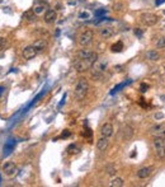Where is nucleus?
<instances>
[{"label":"nucleus","mask_w":165,"mask_h":187,"mask_svg":"<svg viewBox=\"0 0 165 187\" xmlns=\"http://www.w3.org/2000/svg\"><path fill=\"white\" fill-rule=\"evenodd\" d=\"M164 14H165V9H164Z\"/></svg>","instance_id":"4c0bfd02"},{"label":"nucleus","mask_w":165,"mask_h":187,"mask_svg":"<svg viewBox=\"0 0 165 187\" xmlns=\"http://www.w3.org/2000/svg\"><path fill=\"white\" fill-rule=\"evenodd\" d=\"M0 182H2V176H0Z\"/></svg>","instance_id":"e433bc0d"},{"label":"nucleus","mask_w":165,"mask_h":187,"mask_svg":"<svg viewBox=\"0 0 165 187\" xmlns=\"http://www.w3.org/2000/svg\"><path fill=\"white\" fill-rule=\"evenodd\" d=\"M111 185L112 187H122L125 185V182H123V179H122L121 177H116V178H113L112 181H111Z\"/></svg>","instance_id":"4be33fe9"},{"label":"nucleus","mask_w":165,"mask_h":187,"mask_svg":"<svg viewBox=\"0 0 165 187\" xmlns=\"http://www.w3.org/2000/svg\"><path fill=\"white\" fill-rule=\"evenodd\" d=\"M23 17H24V18H27L28 21H34V13H33V10H30V11H27V13H24Z\"/></svg>","instance_id":"a878e982"},{"label":"nucleus","mask_w":165,"mask_h":187,"mask_svg":"<svg viewBox=\"0 0 165 187\" xmlns=\"http://www.w3.org/2000/svg\"><path fill=\"white\" fill-rule=\"evenodd\" d=\"M155 117H156V118H161V117H163V115H161V113H156V116H155Z\"/></svg>","instance_id":"c9c22d12"},{"label":"nucleus","mask_w":165,"mask_h":187,"mask_svg":"<svg viewBox=\"0 0 165 187\" xmlns=\"http://www.w3.org/2000/svg\"><path fill=\"white\" fill-rule=\"evenodd\" d=\"M65 98H66V94H64L62 99H61V102H60V104H59V108H61V106H62V104L65 103Z\"/></svg>","instance_id":"473e14b6"},{"label":"nucleus","mask_w":165,"mask_h":187,"mask_svg":"<svg viewBox=\"0 0 165 187\" xmlns=\"http://www.w3.org/2000/svg\"><path fill=\"white\" fill-rule=\"evenodd\" d=\"M149 89V85L148 84H141V92H146Z\"/></svg>","instance_id":"2f4dec72"},{"label":"nucleus","mask_w":165,"mask_h":187,"mask_svg":"<svg viewBox=\"0 0 165 187\" xmlns=\"http://www.w3.org/2000/svg\"><path fill=\"white\" fill-rule=\"evenodd\" d=\"M140 19H141V22L145 24V26L152 27L159 22V17L156 14H152V13H144V14H141V17H140Z\"/></svg>","instance_id":"39448f33"},{"label":"nucleus","mask_w":165,"mask_h":187,"mask_svg":"<svg viewBox=\"0 0 165 187\" xmlns=\"http://www.w3.org/2000/svg\"><path fill=\"white\" fill-rule=\"evenodd\" d=\"M33 13L36 15H40V14H43L46 13V11L48 10V4L45 3V2H38V3H36L34 4V7H33Z\"/></svg>","instance_id":"1a4fd4ad"},{"label":"nucleus","mask_w":165,"mask_h":187,"mask_svg":"<svg viewBox=\"0 0 165 187\" xmlns=\"http://www.w3.org/2000/svg\"><path fill=\"white\" fill-rule=\"evenodd\" d=\"M5 47H7V40L4 37H0V51H3Z\"/></svg>","instance_id":"cd10ccee"},{"label":"nucleus","mask_w":165,"mask_h":187,"mask_svg":"<svg viewBox=\"0 0 165 187\" xmlns=\"http://www.w3.org/2000/svg\"><path fill=\"white\" fill-rule=\"evenodd\" d=\"M133 33H135L137 37H141L144 34V31L141 28H135V29H133Z\"/></svg>","instance_id":"c85d7f7f"},{"label":"nucleus","mask_w":165,"mask_h":187,"mask_svg":"<svg viewBox=\"0 0 165 187\" xmlns=\"http://www.w3.org/2000/svg\"><path fill=\"white\" fill-rule=\"evenodd\" d=\"M71 135V133L69 131V130H65V131L61 134V138H64V139H66V138H69V136Z\"/></svg>","instance_id":"7c9ffc66"},{"label":"nucleus","mask_w":165,"mask_h":187,"mask_svg":"<svg viewBox=\"0 0 165 187\" xmlns=\"http://www.w3.org/2000/svg\"><path fill=\"white\" fill-rule=\"evenodd\" d=\"M146 57H148L150 61H157L160 59V54H159L156 50H150V51L146 52Z\"/></svg>","instance_id":"a211bd4d"},{"label":"nucleus","mask_w":165,"mask_h":187,"mask_svg":"<svg viewBox=\"0 0 165 187\" xmlns=\"http://www.w3.org/2000/svg\"><path fill=\"white\" fill-rule=\"evenodd\" d=\"M4 92H5V88H4V87L0 85V97H2V96L4 94Z\"/></svg>","instance_id":"72a5a7b5"},{"label":"nucleus","mask_w":165,"mask_h":187,"mask_svg":"<svg viewBox=\"0 0 165 187\" xmlns=\"http://www.w3.org/2000/svg\"><path fill=\"white\" fill-rule=\"evenodd\" d=\"M151 133L155 136L165 139V123H160V125H156V126L151 127Z\"/></svg>","instance_id":"9b49d317"},{"label":"nucleus","mask_w":165,"mask_h":187,"mask_svg":"<svg viewBox=\"0 0 165 187\" xmlns=\"http://www.w3.org/2000/svg\"><path fill=\"white\" fill-rule=\"evenodd\" d=\"M88 92H89V83H88V80L85 78H80L78 80V83L75 85V89H74L75 98L78 99V101H81V99H84L85 97H87Z\"/></svg>","instance_id":"f03ea898"},{"label":"nucleus","mask_w":165,"mask_h":187,"mask_svg":"<svg viewBox=\"0 0 165 187\" xmlns=\"http://www.w3.org/2000/svg\"><path fill=\"white\" fill-rule=\"evenodd\" d=\"M122 134H123V138L126 140L131 139L133 135V129L131 126H128V125H126V126H123V129H122Z\"/></svg>","instance_id":"6ab92c4d"},{"label":"nucleus","mask_w":165,"mask_h":187,"mask_svg":"<svg viewBox=\"0 0 165 187\" xmlns=\"http://www.w3.org/2000/svg\"><path fill=\"white\" fill-rule=\"evenodd\" d=\"M154 146H155V152L156 155L160 159H165V139L155 136L154 139Z\"/></svg>","instance_id":"7ed1b4c3"},{"label":"nucleus","mask_w":165,"mask_h":187,"mask_svg":"<svg viewBox=\"0 0 165 187\" xmlns=\"http://www.w3.org/2000/svg\"><path fill=\"white\" fill-rule=\"evenodd\" d=\"M130 83H131V80H128V82H127V83H121V84H118V85H116V87H114V88L112 89V92H111V94H114V93H117V92H118V90H119L121 88H123V87H125V85H127V84H130Z\"/></svg>","instance_id":"b1692460"},{"label":"nucleus","mask_w":165,"mask_h":187,"mask_svg":"<svg viewBox=\"0 0 165 187\" xmlns=\"http://www.w3.org/2000/svg\"><path fill=\"white\" fill-rule=\"evenodd\" d=\"M111 50H112V52H121L122 50H123V42H122V41L116 42L114 45L111 47Z\"/></svg>","instance_id":"5701e85b"},{"label":"nucleus","mask_w":165,"mask_h":187,"mask_svg":"<svg viewBox=\"0 0 165 187\" xmlns=\"http://www.w3.org/2000/svg\"><path fill=\"white\" fill-rule=\"evenodd\" d=\"M91 74H93V77L94 78H100L102 75H103V73L106 71V69H107V61H102V62H99V61H95L94 62V65L91 66Z\"/></svg>","instance_id":"20e7f679"},{"label":"nucleus","mask_w":165,"mask_h":187,"mask_svg":"<svg viewBox=\"0 0 165 187\" xmlns=\"http://www.w3.org/2000/svg\"><path fill=\"white\" fill-rule=\"evenodd\" d=\"M93 54H94L93 51H90V50H88V48H84V50H80V51H79L78 56L80 59H87V57H90Z\"/></svg>","instance_id":"aec40b11"},{"label":"nucleus","mask_w":165,"mask_h":187,"mask_svg":"<svg viewBox=\"0 0 165 187\" xmlns=\"http://www.w3.org/2000/svg\"><path fill=\"white\" fill-rule=\"evenodd\" d=\"M93 31H84L83 33H80V36H79V43H80V46H88L90 45L91 42H93Z\"/></svg>","instance_id":"423d86ee"},{"label":"nucleus","mask_w":165,"mask_h":187,"mask_svg":"<svg viewBox=\"0 0 165 187\" xmlns=\"http://www.w3.org/2000/svg\"><path fill=\"white\" fill-rule=\"evenodd\" d=\"M38 55V51H37V48H36L33 45H30V46H27L26 48H23V51H22V56L26 60H30V59H33L36 57V56Z\"/></svg>","instance_id":"0eeeda50"},{"label":"nucleus","mask_w":165,"mask_h":187,"mask_svg":"<svg viewBox=\"0 0 165 187\" xmlns=\"http://www.w3.org/2000/svg\"><path fill=\"white\" fill-rule=\"evenodd\" d=\"M108 145H109V140L106 136H102V138L98 139V141H97V148L99 152H106Z\"/></svg>","instance_id":"f8f14e48"},{"label":"nucleus","mask_w":165,"mask_h":187,"mask_svg":"<svg viewBox=\"0 0 165 187\" xmlns=\"http://www.w3.org/2000/svg\"><path fill=\"white\" fill-rule=\"evenodd\" d=\"M33 46L37 48L38 52H42V51H45V50L47 48V42H46V40H37L33 43Z\"/></svg>","instance_id":"f3484780"},{"label":"nucleus","mask_w":165,"mask_h":187,"mask_svg":"<svg viewBox=\"0 0 165 187\" xmlns=\"http://www.w3.org/2000/svg\"><path fill=\"white\" fill-rule=\"evenodd\" d=\"M151 168L150 167H142V168H140V169L137 171V177L138 178H141V179H145V178H148L150 174H151Z\"/></svg>","instance_id":"2eb2a0df"},{"label":"nucleus","mask_w":165,"mask_h":187,"mask_svg":"<svg viewBox=\"0 0 165 187\" xmlns=\"http://www.w3.org/2000/svg\"><path fill=\"white\" fill-rule=\"evenodd\" d=\"M97 60H98V55L94 52L93 55L90 56V57H87V59H80V57H79L74 62V67L76 69V71H79V73L87 71V70H89L90 67L94 65V62Z\"/></svg>","instance_id":"f257e3e1"},{"label":"nucleus","mask_w":165,"mask_h":187,"mask_svg":"<svg viewBox=\"0 0 165 187\" xmlns=\"http://www.w3.org/2000/svg\"><path fill=\"white\" fill-rule=\"evenodd\" d=\"M79 18H81V19H88V18H89V13H88V11H83V13L79 14Z\"/></svg>","instance_id":"c756f323"},{"label":"nucleus","mask_w":165,"mask_h":187,"mask_svg":"<svg viewBox=\"0 0 165 187\" xmlns=\"http://www.w3.org/2000/svg\"><path fill=\"white\" fill-rule=\"evenodd\" d=\"M163 3H165V0H156V5H160Z\"/></svg>","instance_id":"f704fd0d"},{"label":"nucleus","mask_w":165,"mask_h":187,"mask_svg":"<svg viewBox=\"0 0 165 187\" xmlns=\"http://www.w3.org/2000/svg\"><path fill=\"white\" fill-rule=\"evenodd\" d=\"M15 144H17L15 139H8L7 141H5V144L3 146V157H8V155H10L14 146H15Z\"/></svg>","instance_id":"6e6552de"},{"label":"nucleus","mask_w":165,"mask_h":187,"mask_svg":"<svg viewBox=\"0 0 165 187\" xmlns=\"http://www.w3.org/2000/svg\"><path fill=\"white\" fill-rule=\"evenodd\" d=\"M107 13V10L106 9H98L97 11H95V13H94V15L97 17V18H100L102 15H104Z\"/></svg>","instance_id":"bb28decb"},{"label":"nucleus","mask_w":165,"mask_h":187,"mask_svg":"<svg viewBox=\"0 0 165 187\" xmlns=\"http://www.w3.org/2000/svg\"><path fill=\"white\" fill-rule=\"evenodd\" d=\"M99 33L102 37H104V38H108V37H111L114 34V28L112 27H103L99 29Z\"/></svg>","instance_id":"dca6fc26"},{"label":"nucleus","mask_w":165,"mask_h":187,"mask_svg":"<svg viewBox=\"0 0 165 187\" xmlns=\"http://www.w3.org/2000/svg\"><path fill=\"white\" fill-rule=\"evenodd\" d=\"M80 152H81L80 146H78L76 144H70L68 146V153L69 154H78V153H80Z\"/></svg>","instance_id":"412c9836"},{"label":"nucleus","mask_w":165,"mask_h":187,"mask_svg":"<svg viewBox=\"0 0 165 187\" xmlns=\"http://www.w3.org/2000/svg\"><path fill=\"white\" fill-rule=\"evenodd\" d=\"M57 19V14H56V11L52 10V9H48L46 13H45V22L48 23V24H51L53 22H56Z\"/></svg>","instance_id":"4468645a"},{"label":"nucleus","mask_w":165,"mask_h":187,"mask_svg":"<svg viewBox=\"0 0 165 187\" xmlns=\"http://www.w3.org/2000/svg\"><path fill=\"white\" fill-rule=\"evenodd\" d=\"M3 171L7 176H13L17 172V166L14 162H7V163L3 166Z\"/></svg>","instance_id":"9d476101"},{"label":"nucleus","mask_w":165,"mask_h":187,"mask_svg":"<svg viewBox=\"0 0 165 187\" xmlns=\"http://www.w3.org/2000/svg\"><path fill=\"white\" fill-rule=\"evenodd\" d=\"M156 47H157V48H165V37H161V38L157 40Z\"/></svg>","instance_id":"393cba45"},{"label":"nucleus","mask_w":165,"mask_h":187,"mask_svg":"<svg viewBox=\"0 0 165 187\" xmlns=\"http://www.w3.org/2000/svg\"><path fill=\"white\" fill-rule=\"evenodd\" d=\"M100 134L102 136H106V138H111L113 135V126L112 123H104L100 129Z\"/></svg>","instance_id":"ddd939ff"}]
</instances>
